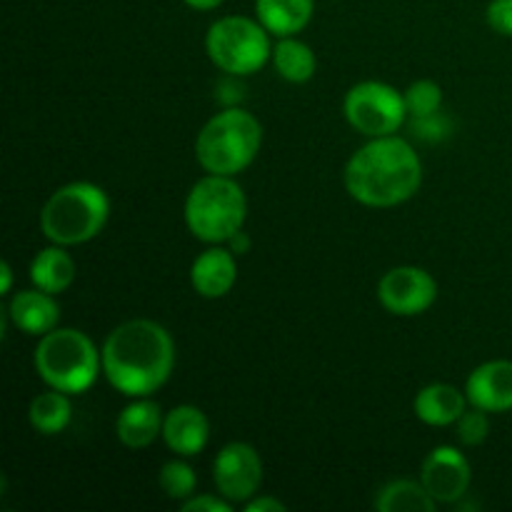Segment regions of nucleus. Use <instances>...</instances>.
Masks as SVG:
<instances>
[{
	"label": "nucleus",
	"instance_id": "f257e3e1",
	"mask_svg": "<svg viewBox=\"0 0 512 512\" xmlns=\"http://www.w3.org/2000/svg\"><path fill=\"white\" fill-rule=\"evenodd\" d=\"M100 358L105 380L118 393L128 398H150L173 375V335L155 320H125L108 333Z\"/></svg>",
	"mask_w": 512,
	"mask_h": 512
},
{
	"label": "nucleus",
	"instance_id": "f03ea898",
	"mask_svg": "<svg viewBox=\"0 0 512 512\" xmlns=\"http://www.w3.org/2000/svg\"><path fill=\"white\" fill-rule=\"evenodd\" d=\"M345 190L368 208H395L413 198L423 183V163L398 135L370 138L345 165Z\"/></svg>",
	"mask_w": 512,
	"mask_h": 512
},
{
	"label": "nucleus",
	"instance_id": "7ed1b4c3",
	"mask_svg": "<svg viewBox=\"0 0 512 512\" xmlns=\"http://www.w3.org/2000/svg\"><path fill=\"white\" fill-rule=\"evenodd\" d=\"M263 125L248 110L223 108L200 128L195 138V160L205 173L238 175L258 158Z\"/></svg>",
	"mask_w": 512,
	"mask_h": 512
},
{
	"label": "nucleus",
	"instance_id": "20e7f679",
	"mask_svg": "<svg viewBox=\"0 0 512 512\" xmlns=\"http://www.w3.org/2000/svg\"><path fill=\"white\" fill-rule=\"evenodd\" d=\"M110 218V198L100 185L75 180L45 200L40 210V230L63 248L83 245L103 233Z\"/></svg>",
	"mask_w": 512,
	"mask_h": 512
},
{
	"label": "nucleus",
	"instance_id": "39448f33",
	"mask_svg": "<svg viewBox=\"0 0 512 512\" xmlns=\"http://www.w3.org/2000/svg\"><path fill=\"white\" fill-rule=\"evenodd\" d=\"M185 225L200 243L223 245L245 228L248 198L233 175L208 173L185 198Z\"/></svg>",
	"mask_w": 512,
	"mask_h": 512
},
{
	"label": "nucleus",
	"instance_id": "423d86ee",
	"mask_svg": "<svg viewBox=\"0 0 512 512\" xmlns=\"http://www.w3.org/2000/svg\"><path fill=\"white\" fill-rule=\"evenodd\" d=\"M33 365L48 388L80 395L95 385L103 370V358L83 330L55 328L35 345Z\"/></svg>",
	"mask_w": 512,
	"mask_h": 512
},
{
	"label": "nucleus",
	"instance_id": "0eeeda50",
	"mask_svg": "<svg viewBox=\"0 0 512 512\" xmlns=\"http://www.w3.org/2000/svg\"><path fill=\"white\" fill-rule=\"evenodd\" d=\"M205 50L213 65L233 78L253 75L273 58L270 33L258 18L225 15L205 33Z\"/></svg>",
	"mask_w": 512,
	"mask_h": 512
},
{
	"label": "nucleus",
	"instance_id": "6e6552de",
	"mask_svg": "<svg viewBox=\"0 0 512 512\" xmlns=\"http://www.w3.org/2000/svg\"><path fill=\"white\" fill-rule=\"evenodd\" d=\"M343 115L365 138L395 135L410 118L403 93L380 80L355 83L343 98Z\"/></svg>",
	"mask_w": 512,
	"mask_h": 512
},
{
	"label": "nucleus",
	"instance_id": "1a4fd4ad",
	"mask_svg": "<svg viewBox=\"0 0 512 512\" xmlns=\"http://www.w3.org/2000/svg\"><path fill=\"white\" fill-rule=\"evenodd\" d=\"M378 300L390 315L415 318L428 313L438 300V283L433 275L418 265L390 268L378 283Z\"/></svg>",
	"mask_w": 512,
	"mask_h": 512
},
{
	"label": "nucleus",
	"instance_id": "9d476101",
	"mask_svg": "<svg viewBox=\"0 0 512 512\" xmlns=\"http://www.w3.org/2000/svg\"><path fill=\"white\" fill-rule=\"evenodd\" d=\"M215 490L233 505H245L263 485V460L250 443H228L213 460Z\"/></svg>",
	"mask_w": 512,
	"mask_h": 512
},
{
	"label": "nucleus",
	"instance_id": "9b49d317",
	"mask_svg": "<svg viewBox=\"0 0 512 512\" xmlns=\"http://www.w3.org/2000/svg\"><path fill=\"white\" fill-rule=\"evenodd\" d=\"M420 480L438 505H458L468 495L473 470L468 458L453 445H440L425 455Z\"/></svg>",
	"mask_w": 512,
	"mask_h": 512
},
{
	"label": "nucleus",
	"instance_id": "f8f14e48",
	"mask_svg": "<svg viewBox=\"0 0 512 512\" xmlns=\"http://www.w3.org/2000/svg\"><path fill=\"white\" fill-rule=\"evenodd\" d=\"M465 395L473 408L485 413L512 410V360H488L468 375Z\"/></svg>",
	"mask_w": 512,
	"mask_h": 512
},
{
	"label": "nucleus",
	"instance_id": "ddd939ff",
	"mask_svg": "<svg viewBox=\"0 0 512 512\" xmlns=\"http://www.w3.org/2000/svg\"><path fill=\"white\" fill-rule=\"evenodd\" d=\"M190 283L200 298H225L238 283V255L228 245H210L190 265Z\"/></svg>",
	"mask_w": 512,
	"mask_h": 512
},
{
	"label": "nucleus",
	"instance_id": "4468645a",
	"mask_svg": "<svg viewBox=\"0 0 512 512\" xmlns=\"http://www.w3.org/2000/svg\"><path fill=\"white\" fill-rule=\"evenodd\" d=\"M163 443L180 458H195L210 440V420L198 405H175L165 413Z\"/></svg>",
	"mask_w": 512,
	"mask_h": 512
},
{
	"label": "nucleus",
	"instance_id": "2eb2a0df",
	"mask_svg": "<svg viewBox=\"0 0 512 512\" xmlns=\"http://www.w3.org/2000/svg\"><path fill=\"white\" fill-rule=\"evenodd\" d=\"M3 310L20 333L33 335V338H43L60 323V305L55 295L45 293L35 285L30 290H18Z\"/></svg>",
	"mask_w": 512,
	"mask_h": 512
},
{
	"label": "nucleus",
	"instance_id": "dca6fc26",
	"mask_svg": "<svg viewBox=\"0 0 512 512\" xmlns=\"http://www.w3.org/2000/svg\"><path fill=\"white\" fill-rule=\"evenodd\" d=\"M165 413L150 398H133L115 420V435L130 450H143L163 435Z\"/></svg>",
	"mask_w": 512,
	"mask_h": 512
},
{
	"label": "nucleus",
	"instance_id": "f3484780",
	"mask_svg": "<svg viewBox=\"0 0 512 512\" xmlns=\"http://www.w3.org/2000/svg\"><path fill=\"white\" fill-rule=\"evenodd\" d=\"M468 395L448 383H433L418 390L413 400V413L420 423L430 428H448L468 410Z\"/></svg>",
	"mask_w": 512,
	"mask_h": 512
},
{
	"label": "nucleus",
	"instance_id": "a211bd4d",
	"mask_svg": "<svg viewBox=\"0 0 512 512\" xmlns=\"http://www.w3.org/2000/svg\"><path fill=\"white\" fill-rule=\"evenodd\" d=\"M315 13V0H255V18L270 35L288 38L308 28Z\"/></svg>",
	"mask_w": 512,
	"mask_h": 512
},
{
	"label": "nucleus",
	"instance_id": "6ab92c4d",
	"mask_svg": "<svg viewBox=\"0 0 512 512\" xmlns=\"http://www.w3.org/2000/svg\"><path fill=\"white\" fill-rule=\"evenodd\" d=\"M30 280L35 288L50 295L65 293L75 280V260L70 258L63 245L50 243L48 248L35 253L33 263H30Z\"/></svg>",
	"mask_w": 512,
	"mask_h": 512
},
{
	"label": "nucleus",
	"instance_id": "aec40b11",
	"mask_svg": "<svg viewBox=\"0 0 512 512\" xmlns=\"http://www.w3.org/2000/svg\"><path fill=\"white\" fill-rule=\"evenodd\" d=\"M70 418H73V405H70V395L63 390L48 388L30 400L28 420L30 428L38 435H45V438L60 435L70 425Z\"/></svg>",
	"mask_w": 512,
	"mask_h": 512
},
{
	"label": "nucleus",
	"instance_id": "412c9836",
	"mask_svg": "<svg viewBox=\"0 0 512 512\" xmlns=\"http://www.w3.org/2000/svg\"><path fill=\"white\" fill-rule=\"evenodd\" d=\"M270 60H273L280 78L295 85L308 83L318 73V58H315L313 48L300 38H295V35L278 38V43L273 45V58Z\"/></svg>",
	"mask_w": 512,
	"mask_h": 512
},
{
	"label": "nucleus",
	"instance_id": "4be33fe9",
	"mask_svg": "<svg viewBox=\"0 0 512 512\" xmlns=\"http://www.w3.org/2000/svg\"><path fill=\"white\" fill-rule=\"evenodd\" d=\"M373 505L378 512H435L438 508L423 480H393L378 490Z\"/></svg>",
	"mask_w": 512,
	"mask_h": 512
},
{
	"label": "nucleus",
	"instance_id": "5701e85b",
	"mask_svg": "<svg viewBox=\"0 0 512 512\" xmlns=\"http://www.w3.org/2000/svg\"><path fill=\"white\" fill-rule=\"evenodd\" d=\"M158 483L170 500L183 503V500H188L190 495H195L198 478H195V470L185 463V458H180L178 455V458L168 460V463L160 468Z\"/></svg>",
	"mask_w": 512,
	"mask_h": 512
},
{
	"label": "nucleus",
	"instance_id": "b1692460",
	"mask_svg": "<svg viewBox=\"0 0 512 512\" xmlns=\"http://www.w3.org/2000/svg\"><path fill=\"white\" fill-rule=\"evenodd\" d=\"M403 98L410 118H423L438 113L443 105V88L435 80H415L403 90Z\"/></svg>",
	"mask_w": 512,
	"mask_h": 512
},
{
	"label": "nucleus",
	"instance_id": "393cba45",
	"mask_svg": "<svg viewBox=\"0 0 512 512\" xmlns=\"http://www.w3.org/2000/svg\"><path fill=\"white\" fill-rule=\"evenodd\" d=\"M455 435H458L460 443L468 445V448H475V445L485 443L490 435L488 413L470 405V410H465V413L460 415L458 423H455Z\"/></svg>",
	"mask_w": 512,
	"mask_h": 512
},
{
	"label": "nucleus",
	"instance_id": "a878e982",
	"mask_svg": "<svg viewBox=\"0 0 512 512\" xmlns=\"http://www.w3.org/2000/svg\"><path fill=\"white\" fill-rule=\"evenodd\" d=\"M410 128H413L415 138L428 140V143H438V140H445L450 135V120L445 115L433 113V115H423V118H410Z\"/></svg>",
	"mask_w": 512,
	"mask_h": 512
},
{
	"label": "nucleus",
	"instance_id": "bb28decb",
	"mask_svg": "<svg viewBox=\"0 0 512 512\" xmlns=\"http://www.w3.org/2000/svg\"><path fill=\"white\" fill-rule=\"evenodd\" d=\"M485 18L495 33L512 38V0H490Z\"/></svg>",
	"mask_w": 512,
	"mask_h": 512
},
{
	"label": "nucleus",
	"instance_id": "cd10ccee",
	"mask_svg": "<svg viewBox=\"0 0 512 512\" xmlns=\"http://www.w3.org/2000/svg\"><path fill=\"white\" fill-rule=\"evenodd\" d=\"M180 510L183 512H230L233 510V503L225 500L223 495H190L188 500L180 503Z\"/></svg>",
	"mask_w": 512,
	"mask_h": 512
},
{
	"label": "nucleus",
	"instance_id": "c85d7f7f",
	"mask_svg": "<svg viewBox=\"0 0 512 512\" xmlns=\"http://www.w3.org/2000/svg\"><path fill=\"white\" fill-rule=\"evenodd\" d=\"M243 508L245 512H285L288 505L280 498H273V495H255V498H250Z\"/></svg>",
	"mask_w": 512,
	"mask_h": 512
},
{
	"label": "nucleus",
	"instance_id": "c756f323",
	"mask_svg": "<svg viewBox=\"0 0 512 512\" xmlns=\"http://www.w3.org/2000/svg\"><path fill=\"white\" fill-rule=\"evenodd\" d=\"M223 245H228V250H233L238 258H243V255H248L250 248H253V240H250V235L245 233V230H238V233H235L233 238H228V243Z\"/></svg>",
	"mask_w": 512,
	"mask_h": 512
},
{
	"label": "nucleus",
	"instance_id": "7c9ffc66",
	"mask_svg": "<svg viewBox=\"0 0 512 512\" xmlns=\"http://www.w3.org/2000/svg\"><path fill=\"white\" fill-rule=\"evenodd\" d=\"M0 295H10V290H13V268H10V263H0Z\"/></svg>",
	"mask_w": 512,
	"mask_h": 512
},
{
	"label": "nucleus",
	"instance_id": "2f4dec72",
	"mask_svg": "<svg viewBox=\"0 0 512 512\" xmlns=\"http://www.w3.org/2000/svg\"><path fill=\"white\" fill-rule=\"evenodd\" d=\"M183 3L193 10H215L223 5V0H183Z\"/></svg>",
	"mask_w": 512,
	"mask_h": 512
}]
</instances>
